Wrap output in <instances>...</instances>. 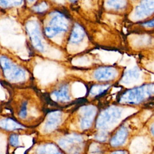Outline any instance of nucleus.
<instances>
[{
  "label": "nucleus",
  "mask_w": 154,
  "mask_h": 154,
  "mask_svg": "<svg viewBox=\"0 0 154 154\" xmlns=\"http://www.w3.org/2000/svg\"><path fill=\"white\" fill-rule=\"evenodd\" d=\"M18 135L16 134H12L10 137L9 142L11 146H17L19 144V140H18Z\"/></svg>",
  "instance_id": "19"
},
{
  "label": "nucleus",
  "mask_w": 154,
  "mask_h": 154,
  "mask_svg": "<svg viewBox=\"0 0 154 154\" xmlns=\"http://www.w3.org/2000/svg\"><path fill=\"white\" fill-rule=\"evenodd\" d=\"M60 121V114L58 112H54L51 113L48 118L45 124V130L48 132L55 129L58 125Z\"/></svg>",
  "instance_id": "13"
},
{
  "label": "nucleus",
  "mask_w": 154,
  "mask_h": 154,
  "mask_svg": "<svg viewBox=\"0 0 154 154\" xmlns=\"http://www.w3.org/2000/svg\"><path fill=\"white\" fill-rule=\"evenodd\" d=\"M84 84L87 88V96L94 99L105 96L115 85L109 83H85Z\"/></svg>",
  "instance_id": "9"
},
{
  "label": "nucleus",
  "mask_w": 154,
  "mask_h": 154,
  "mask_svg": "<svg viewBox=\"0 0 154 154\" xmlns=\"http://www.w3.org/2000/svg\"><path fill=\"white\" fill-rule=\"evenodd\" d=\"M30 41L32 46L38 51H43L44 45L38 23L35 21H29L26 26Z\"/></svg>",
  "instance_id": "11"
},
{
  "label": "nucleus",
  "mask_w": 154,
  "mask_h": 154,
  "mask_svg": "<svg viewBox=\"0 0 154 154\" xmlns=\"http://www.w3.org/2000/svg\"><path fill=\"white\" fill-rule=\"evenodd\" d=\"M48 4L45 2H43L34 7L33 9L37 12H43L48 8Z\"/></svg>",
  "instance_id": "17"
},
{
  "label": "nucleus",
  "mask_w": 154,
  "mask_h": 154,
  "mask_svg": "<svg viewBox=\"0 0 154 154\" xmlns=\"http://www.w3.org/2000/svg\"><path fill=\"white\" fill-rule=\"evenodd\" d=\"M0 128H2L6 130L13 131L16 129H19L21 128H23V127L14 121V120L7 118L0 121Z\"/></svg>",
  "instance_id": "14"
},
{
  "label": "nucleus",
  "mask_w": 154,
  "mask_h": 154,
  "mask_svg": "<svg viewBox=\"0 0 154 154\" xmlns=\"http://www.w3.org/2000/svg\"><path fill=\"white\" fill-rule=\"evenodd\" d=\"M27 1H28V2H30V3L35 1V0H27Z\"/></svg>",
  "instance_id": "22"
},
{
  "label": "nucleus",
  "mask_w": 154,
  "mask_h": 154,
  "mask_svg": "<svg viewBox=\"0 0 154 154\" xmlns=\"http://www.w3.org/2000/svg\"><path fill=\"white\" fill-rule=\"evenodd\" d=\"M125 70L119 64H96L87 67H77L76 73L72 75L77 81L85 83H109L117 84Z\"/></svg>",
  "instance_id": "1"
},
{
  "label": "nucleus",
  "mask_w": 154,
  "mask_h": 154,
  "mask_svg": "<svg viewBox=\"0 0 154 154\" xmlns=\"http://www.w3.org/2000/svg\"><path fill=\"white\" fill-rule=\"evenodd\" d=\"M150 77V74L147 73L146 70L140 66H138L128 70L125 69L117 85L122 86L129 85L133 87L143 83L150 81L149 79Z\"/></svg>",
  "instance_id": "7"
},
{
  "label": "nucleus",
  "mask_w": 154,
  "mask_h": 154,
  "mask_svg": "<svg viewBox=\"0 0 154 154\" xmlns=\"http://www.w3.org/2000/svg\"><path fill=\"white\" fill-rule=\"evenodd\" d=\"M154 17V0H140L132 5L129 14L124 19L126 24L142 23Z\"/></svg>",
  "instance_id": "5"
},
{
  "label": "nucleus",
  "mask_w": 154,
  "mask_h": 154,
  "mask_svg": "<svg viewBox=\"0 0 154 154\" xmlns=\"http://www.w3.org/2000/svg\"><path fill=\"white\" fill-rule=\"evenodd\" d=\"M38 154H60L52 144H47L38 149Z\"/></svg>",
  "instance_id": "15"
},
{
  "label": "nucleus",
  "mask_w": 154,
  "mask_h": 154,
  "mask_svg": "<svg viewBox=\"0 0 154 154\" xmlns=\"http://www.w3.org/2000/svg\"><path fill=\"white\" fill-rule=\"evenodd\" d=\"M67 1L72 8V7L76 8L78 5V4H79L81 0H67Z\"/></svg>",
  "instance_id": "20"
},
{
  "label": "nucleus",
  "mask_w": 154,
  "mask_h": 154,
  "mask_svg": "<svg viewBox=\"0 0 154 154\" xmlns=\"http://www.w3.org/2000/svg\"><path fill=\"white\" fill-rule=\"evenodd\" d=\"M130 0H100V13L123 17L129 14L132 8Z\"/></svg>",
  "instance_id": "6"
},
{
  "label": "nucleus",
  "mask_w": 154,
  "mask_h": 154,
  "mask_svg": "<svg viewBox=\"0 0 154 154\" xmlns=\"http://www.w3.org/2000/svg\"><path fill=\"white\" fill-rule=\"evenodd\" d=\"M23 0H0V6L4 8L20 5Z\"/></svg>",
  "instance_id": "16"
},
{
  "label": "nucleus",
  "mask_w": 154,
  "mask_h": 154,
  "mask_svg": "<svg viewBox=\"0 0 154 154\" xmlns=\"http://www.w3.org/2000/svg\"><path fill=\"white\" fill-rule=\"evenodd\" d=\"M150 35L152 38H154V32H153V34H152L151 35Z\"/></svg>",
  "instance_id": "23"
},
{
  "label": "nucleus",
  "mask_w": 154,
  "mask_h": 154,
  "mask_svg": "<svg viewBox=\"0 0 154 154\" xmlns=\"http://www.w3.org/2000/svg\"><path fill=\"white\" fill-rule=\"evenodd\" d=\"M26 114H27V105H26V102H25L23 103L21 106L19 115L20 118L24 119L26 117Z\"/></svg>",
  "instance_id": "18"
},
{
  "label": "nucleus",
  "mask_w": 154,
  "mask_h": 154,
  "mask_svg": "<svg viewBox=\"0 0 154 154\" xmlns=\"http://www.w3.org/2000/svg\"><path fill=\"white\" fill-rule=\"evenodd\" d=\"M0 66L5 78L11 82H21L25 79L24 70L15 65L6 57L0 58Z\"/></svg>",
  "instance_id": "8"
},
{
  "label": "nucleus",
  "mask_w": 154,
  "mask_h": 154,
  "mask_svg": "<svg viewBox=\"0 0 154 154\" xmlns=\"http://www.w3.org/2000/svg\"><path fill=\"white\" fill-rule=\"evenodd\" d=\"M126 27L129 35H151L154 32V17L142 23L127 24Z\"/></svg>",
  "instance_id": "10"
},
{
  "label": "nucleus",
  "mask_w": 154,
  "mask_h": 154,
  "mask_svg": "<svg viewBox=\"0 0 154 154\" xmlns=\"http://www.w3.org/2000/svg\"><path fill=\"white\" fill-rule=\"evenodd\" d=\"M130 1H131V2L132 3V4H134L136 3L137 2H138V1H140V0H130Z\"/></svg>",
  "instance_id": "21"
},
{
  "label": "nucleus",
  "mask_w": 154,
  "mask_h": 154,
  "mask_svg": "<svg viewBox=\"0 0 154 154\" xmlns=\"http://www.w3.org/2000/svg\"><path fill=\"white\" fill-rule=\"evenodd\" d=\"M70 81H64L58 85L52 94L58 102H65L70 100Z\"/></svg>",
  "instance_id": "12"
},
{
  "label": "nucleus",
  "mask_w": 154,
  "mask_h": 154,
  "mask_svg": "<svg viewBox=\"0 0 154 154\" xmlns=\"http://www.w3.org/2000/svg\"><path fill=\"white\" fill-rule=\"evenodd\" d=\"M117 100L122 103L132 105L144 103L147 106H154V81L124 89L119 94Z\"/></svg>",
  "instance_id": "4"
},
{
  "label": "nucleus",
  "mask_w": 154,
  "mask_h": 154,
  "mask_svg": "<svg viewBox=\"0 0 154 154\" xmlns=\"http://www.w3.org/2000/svg\"><path fill=\"white\" fill-rule=\"evenodd\" d=\"M74 17L66 8L51 12L44 28L45 36L49 38L63 37L66 41Z\"/></svg>",
  "instance_id": "3"
},
{
  "label": "nucleus",
  "mask_w": 154,
  "mask_h": 154,
  "mask_svg": "<svg viewBox=\"0 0 154 154\" xmlns=\"http://www.w3.org/2000/svg\"><path fill=\"white\" fill-rule=\"evenodd\" d=\"M65 45L74 56L82 55L94 48L87 27L82 20L74 18Z\"/></svg>",
  "instance_id": "2"
}]
</instances>
